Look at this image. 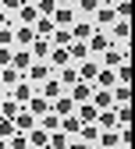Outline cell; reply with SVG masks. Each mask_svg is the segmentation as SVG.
Masks as SVG:
<instances>
[{
  "mask_svg": "<svg viewBox=\"0 0 135 149\" xmlns=\"http://www.w3.org/2000/svg\"><path fill=\"white\" fill-rule=\"evenodd\" d=\"M128 57H132L128 50H121V46H110V50L103 53V64H100V68H110V71H118L121 64H128Z\"/></svg>",
  "mask_w": 135,
  "mask_h": 149,
  "instance_id": "6da1fadb",
  "label": "cell"
},
{
  "mask_svg": "<svg viewBox=\"0 0 135 149\" xmlns=\"http://www.w3.org/2000/svg\"><path fill=\"white\" fill-rule=\"evenodd\" d=\"M53 29H71L75 25V7L71 4H57V11H53Z\"/></svg>",
  "mask_w": 135,
  "mask_h": 149,
  "instance_id": "7a4b0ae2",
  "label": "cell"
},
{
  "mask_svg": "<svg viewBox=\"0 0 135 149\" xmlns=\"http://www.w3.org/2000/svg\"><path fill=\"white\" fill-rule=\"evenodd\" d=\"M50 78H53V71H50L46 61H36V64L25 71V82H29V85H36V82H50Z\"/></svg>",
  "mask_w": 135,
  "mask_h": 149,
  "instance_id": "3957f363",
  "label": "cell"
},
{
  "mask_svg": "<svg viewBox=\"0 0 135 149\" xmlns=\"http://www.w3.org/2000/svg\"><path fill=\"white\" fill-rule=\"evenodd\" d=\"M36 96H43L46 103H53V100L64 96V85L57 82V78H50V82H43V85H36Z\"/></svg>",
  "mask_w": 135,
  "mask_h": 149,
  "instance_id": "277c9868",
  "label": "cell"
},
{
  "mask_svg": "<svg viewBox=\"0 0 135 149\" xmlns=\"http://www.w3.org/2000/svg\"><path fill=\"white\" fill-rule=\"evenodd\" d=\"M68 100H71L75 107L89 103V100H92V85H89V82H75V85H71V92H68Z\"/></svg>",
  "mask_w": 135,
  "mask_h": 149,
  "instance_id": "5b68a950",
  "label": "cell"
},
{
  "mask_svg": "<svg viewBox=\"0 0 135 149\" xmlns=\"http://www.w3.org/2000/svg\"><path fill=\"white\" fill-rule=\"evenodd\" d=\"M32 43H36V32H32L29 25H18V29H14V46H18V50H29Z\"/></svg>",
  "mask_w": 135,
  "mask_h": 149,
  "instance_id": "8992f818",
  "label": "cell"
},
{
  "mask_svg": "<svg viewBox=\"0 0 135 149\" xmlns=\"http://www.w3.org/2000/svg\"><path fill=\"white\" fill-rule=\"evenodd\" d=\"M85 46H89V53H107V50H110L114 43H110V36H103V32H92Z\"/></svg>",
  "mask_w": 135,
  "mask_h": 149,
  "instance_id": "52a82bcc",
  "label": "cell"
},
{
  "mask_svg": "<svg viewBox=\"0 0 135 149\" xmlns=\"http://www.w3.org/2000/svg\"><path fill=\"white\" fill-rule=\"evenodd\" d=\"M75 71H78V82H89V85H92L96 71H100V61H92V57H89V61H82V64L75 68Z\"/></svg>",
  "mask_w": 135,
  "mask_h": 149,
  "instance_id": "ba28073f",
  "label": "cell"
},
{
  "mask_svg": "<svg viewBox=\"0 0 135 149\" xmlns=\"http://www.w3.org/2000/svg\"><path fill=\"white\" fill-rule=\"evenodd\" d=\"M32 96H36V85H29V82H18V85H14V96H11V100H14L18 107H25Z\"/></svg>",
  "mask_w": 135,
  "mask_h": 149,
  "instance_id": "9c48e42d",
  "label": "cell"
},
{
  "mask_svg": "<svg viewBox=\"0 0 135 149\" xmlns=\"http://www.w3.org/2000/svg\"><path fill=\"white\" fill-rule=\"evenodd\" d=\"M32 128H36V117H32V114H29V110L22 107V114H18V117H14V132H18V135H29V132H32Z\"/></svg>",
  "mask_w": 135,
  "mask_h": 149,
  "instance_id": "30bf717a",
  "label": "cell"
},
{
  "mask_svg": "<svg viewBox=\"0 0 135 149\" xmlns=\"http://www.w3.org/2000/svg\"><path fill=\"white\" fill-rule=\"evenodd\" d=\"M75 39H71V29H53V36H50V46L53 50H68Z\"/></svg>",
  "mask_w": 135,
  "mask_h": 149,
  "instance_id": "8fae6325",
  "label": "cell"
},
{
  "mask_svg": "<svg viewBox=\"0 0 135 149\" xmlns=\"http://www.w3.org/2000/svg\"><path fill=\"white\" fill-rule=\"evenodd\" d=\"M50 50H53V46H50V39H36V43L29 46V57H32V64H36V61H46V57H50Z\"/></svg>",
  "mask_w": 135,
  "mask_h": 149,
  "instance_id": "7c38bea8",
  "label": "cell"
},
{
  "mask_svg": "<svg viewBox=\"0 0 135 149\" xmlns=\"http://www.w3.org/2000/svg\"><path fill=\"white\" fill-rule=\"evenodd\" d=\"M92 32H96L92 22H75V25H71V39H75V43H89Z\"/></svg>",
  "mask_w": 135,
  "mask_h": 149,
  "instance_id": "4fadbf2b",
  "label": "cell"
},
{
  "mask_svg": "<svg viewBox=\"0 0 135 149\" xmlns=\"http://www.w3.org/2000/svg\"><path fill=\"white\" fill-rule=\"evenodd\" d=\"M132 36V22H114L110 25V43H128Z\"/></svg>",
  "mask_w": 135,
  "mask_h": 149,
  "instance_id": "5bb4252c",
  "label": "cell"
},
{
  "mask_svg": "<svg viewBox=\"0 0 135 149\" xmlns=\"http://www.w3.org/2000/svg\"><path fill=\"white\" fill-rule=\"evenodd\" d=\"M96 110H110L114 107V96H110V89H92V100H89Z\"/></svg>",
  "mask_w": 135,
  "mask_h": 149,
  "instance_id": "9a60e30c",
  "label": "cell"
},
{
  "mask_svg": "<svg viewBox=\"0 0 135 149\" xmlns=\"http://www.w3.org/2000/svg\"><path fill=\"white\" fill-rule=\"evenodd\" d=\"M50 114H57V117H68V114H75V103L68 100V92H64L61 100H53V103H50Z\"/></svg>",
  "mask_w": 135,
  "mask_h": 149,
  "instance_id": "2e32d148",
  "label": "cell"
},
{
  "mask_svg": "<svg viewBox=\"0 0 135 149\" xmlns=\"http://www.w3.org/2000/svg\"><path fill=\"white\" fill-rule=\"evenodd\" d=\"M11 68H14L18 74H22V71H29V68H32V57H29V50H14V53H11Z\"/></svg>",
  "mask_w": 135,
  "mask_h": 149,
  "instance_id": "e0dca14e",
  "label": "cell"
},
{
  "mask_svg": "<svg viewBox=\"0 0 135 149\" xmlns=\"http://www.w3.org/2000/svg\"><path fill=\"white\" fill-rule=\"evenodd\" d=\"M96 114H100V110H96L92 103H82V107H75V117H78V124H96Z\"/></svg>",
  "mask_w": 135,
  "mask_h": 149,
  "instance_id": "ac0fdd59",
  "label": "cell"
},
{
  "mask_svg": "<svg viewBox=\"0 0 135 149\" xmlns=\"http://www.w3.org/2000/svg\"><path fill=\"white\" fill-rule=\"evenodd\" d=\"M25 110H29L32 117H43V114H50V103H46L43 96H32V100L25 103Z\"/></svg>",
  "mask_w": 135,
  "mask_h": 149,
  "instance_id": "d6986e66",
  "label": "cell"
},
{
  "mask_svg": "<svg viewBox=\"0 0 135 149\" xmlns=\"http://www.w3.org/2000/svg\"><path fill=\"white\" fill-rule=\"evenodd\" d=\"M78 135H82L78 142H85V146L92 149L96 142H100V128H96V124H82V128H78Z\"/></svg>",
  "mask_w": 135,
  "mask_h": 149,
  "instance_id": "ffe728a7",
  "label": "cell"
},
{
  "mask_svg": "<svg viewBox=\"0 0 135 149\" xmlns=\"http://www.w3.org/2000/svg\"><path fill=\"white\" fill-rule=\"evenodd\" d=\"M25 139H29V146H32V149H46V146H50V135L43 132V128H32Z\"/></svg>",
  "mask_w": 135,
  "mask_h": 149,
  "instance_id": "44dd1931",
  "label": "cell"
},
{
  "mask_svg": "<svg viewBox=\"0 0 135 149\" xmlns=\"http://www.w3.org/2000/svg\"><path fill=\"white\" fill-rule=\"evenodd\" d=\"M118 22V14H114V7H96V32H100V25H114Z\"/></svg>",
  "mask_w": 135,
  "mask_h": 149,
  "instance_id": "7402d4cb",
  "label": "cell"
},
{
  "mask_svg": "<svg viewBox=\"0 0 135 149\" xmlns=\"http://www.w3.org/2000/svg\"><path fill=\"white\" fill-rule=\"evenodd\" d=\"M18 114H22V107H18L11 96H4V100H0V117H7V121H14Z\"/></svg>",
  "mask_w": 135,
  "mask_h": 149,
  "instance_id": "603a6c76",
  "label": "cell"
},
{
  "mask_svg": "<svg viewBox=\"0 0 135 149\" xmlns=\"http://www.w3.org/2000/svg\"><path fill=\"white\" fill-rule=\"evenodd\" d=\"M18 18H22V25H36V22H39V14H36V4H22V7H18Z\"/></svg>",
  "mask_w": 135,
  "mask_h": 149,
  "instance_id": "cb8c5ba5",
  "label": "cell"
},
{
  "mask_svg": "<svg viewBox=\"0 0 135 149\" xmlns=\"http://www.w3.org/2000/svg\"><path fill=\"white\" fill-rule=\"evenodd\" d=\"M36 128H43L46 135H53V132H61V117H57V114H43Z\"/></svg>",
  "mask_w": 135,
  "mask_h": 149,
  "instance_id": "d4e9b609",
  "label": "cell"
},
{
  "mask_svg": "<svg viewBox=\"0 0 135 149\" xmlns=\"http://www.w3.org/2000/svg\"><path fill=\"white\" fill-rule=\"evenodd\" d=\"M68 57H71L75 64H82V61H89V46H85V43H71V46H68Z\"/></svg>",
  "mask_w": 135,
  "mask_h": 149,
  "instance_id": "484cf974",
  "label": "cell"
},
{
  "mask_svg": "<svg viewBox=\"0 0 135 149\" xmlns=\"http://www.w3.org/2000/svg\"><path fill=\"white\" fill-rule=\"evenodd\" d=\"M100 149H121V139H118V128H114V132H100Z\"/></svg>",
  "mask_w": 135,
  "mask_h": 149,
  "instance_id": "4316f807",
  "label": "cell"
},
{
  "mask_svg": "<svg viewBox=\"0 0 135 149\" xmlns=\"http://www.w3.org/2000/svg\"><path fill=\"white\" fill-rule=\"evenodd\" d=\"M78 128H82V124H78V117H75V114L61 117V132H64V135H78Z\"/></svg>",
  "mask_w": 135,
  "mask_h": 149,
  "instance_id": "83f0119b",
  "label": "cell"
},
{
  "mask_svg": "<svg viewBox=\"0 0 135 149\" xmlns=\"http://www.w3.org/2000/svg\"><path fill=\"white\" fill-rule=\"evenodd\" d=\"M57 82H61L64 89H68V85H75V82H78V71H75V64H68V68H61V78H57Z\"/></svg>",
  "mask_w": 135,
  "mask_h": 149,
  "instance_id": "f1b7e54d",
  "label": "cell"
},
{
  "mask_svg": "<svg viewBox=\"0 0 135 149\" xmlns=\"http://www.w3.org/2000/svg\"><path fill=\"white\" fill-rule=\"evenodd\" d=\"M18 82H22V74H18L14 68H4V71H0V85H18Z\"/></svg>",
  "mask_w": 135,
  "mask_h": 149,
  "instance_id": "f546056e",
  "label": "cell"
},
{
  "mask_svg": "<svg viewBox=\"0 0 135 149\" xmlns=\"http://www.w3.org/2000/svg\"><path fill=\"white\" fill-rule=\"evenodd\" d=\"M11 46H14V29L4 25V29H0V50H11Z\"/></svg>",
  "mask_w": 135,
  "mask_h": 149,
  "instance_id": "4dcf8cb0",
  "label": "cell"
},
{
  "mask_svg": "<svg viewBox=\"0 0 135 149\" xmlns=\"http://www.w3.org/2000/svg\"><path fill=\"white\" fill-rule=\"evenodd\" d=\"M14 135H18V132H14V121H7V117H0V139L7 142V139H14Z\"/></svg>",
  "mask_w": 135,
  "mask_h": 149,
  "instance_id": "1f68e13d",
  "label": "cell"
},
{
  "mask_svg": "<svg viewBox=\"0 0 135 149\" xmlns=\"http://www.w3.org/2000/svg\"><path fill=\"white\" fill-rule=\"evenodd\" d=\"M46 149H68V135H64V132H53V135H50V146H46Z\"/></svg>",
  "mask_w": 135,
  "mask_h": 149,
  "instance_id": "d6a6232c",
  "label": "cell"
},
{
  "mask_svg": "<svg viewBox=\"0 0 135 149\" xmlns=\"http://www.w3.org/2000/svg\"><path fill=\"white\" fill-rule=\"evenodd\" d=\"M7 149H32V146L25 135H14V139H7Z\"/></svg>",
  "mask_w": 135,
  "mask_h": 149,
  "instance_id": "836d02e7",
  "label": "cell"
},
{
  "mask_svg": "<svg viewBox=\"0 0 135 149\" xmlns=\"http://www.w3.org/2000/svg\"><path fill=\"white\" fill-rule=\"evenodd\" d=\"M96 7H100V0H82L78 4V11H85V14H96Z\"/></svg>",
  "mask_w": 135,
  "mask_h": 149,
  "instance_id": "e575fe53",
  "label": "cell"
},
{
  "mask_svg": "<svg viewBox=\"0 0 135 149\" xmlns=\"http://www.w3.org/2000/svg\"><path fill=\"white\" fill-rule=\"evenodd\" d=\"M68 149H89L85 142H78V139H68Z\"/></svg>",
  "mask_w": 135,
  "mask_h": 149,
  "instance_id": "d590c367",
  "label": "cell"
},
{
  "mask_svg": "<svg viewBox=\"0 0 135 149\" xmlns=\"http://www.w3.org/2000/svg\"><path fill=\"white\" fill-rule=\"evenodd\" d=\"M4 25H11V22H7V14H4V11H0V29H4Z\"/></svg>",
  "mask_w": 135,
  "mask_h": 149,
  "instance_id": "8d00e7d4",
  "label": "cell"
},
{
  "mask_svg": "<svg viewBox=\"0 0 135 149\" xmlns=\"http://www.w3.org/2000/svg\"><path fill=\"white\" fill-rule=\"evenodd\" d=\"M0 149H7V142H4V139H0Z\"/></svg>",
  "mask_w": 135,
  "mask_h": 149,
  "instance_id": "74e56055",
  "label": "cell"
},
{
  "mask_svg": "<svg viewBox=\"0 0 135 149\" xmlns=\"http://www.w3.org/2000/svg\"><path fill=\"white\" fill-rule=\"evenodd\" d=\"M0 100H4V92H0Z\"/></svg>",
  "mask_w": 135,
  "mask_h": 149,
  "instance_id": "f35d334b",
  "label": "cell"
},
{
  "mask_svg": "<svg viewBox=\"0 0 135 149\" xmlns=\"http://www.w3.org/2000/svg\"><path fill=\"white\" fill-rule=\"evenodd\" d=\"M92 149H100V146H92Z\"/></svg>",
  "mask_w": 135,
  "mask_h": 149,
  "instance_id": "ab89813d",
  "label": "cell"
}]
</instances>
